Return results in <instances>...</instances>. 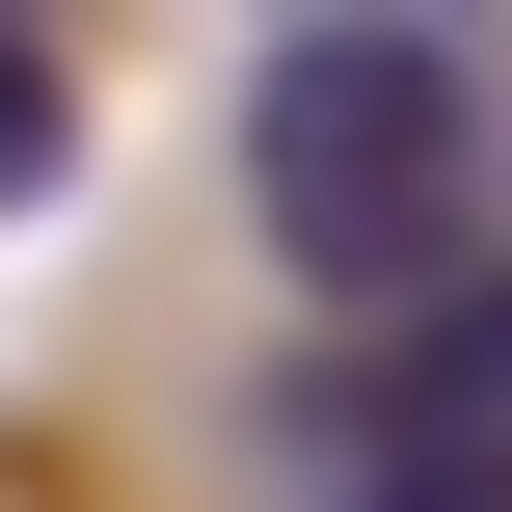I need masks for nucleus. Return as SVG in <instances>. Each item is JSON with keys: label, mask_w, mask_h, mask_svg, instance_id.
Here are the masks:
<instances>
[{"label": "nucleus", "mask_w": 512, "mask_h": 512, "mask_svg": "<svg viewBox=\"0 0 512 512\" xmlns=\"http://www.w3.org/2000/svg\"><path fill=\"white\" fill-rule=\"evenodd\" d=\"M243 216H270V270H297L324 324H378V297H432V270H512V54L432 27V0L270 27V81H243Z\"/></svg>", "instance_id": "1"}, {"label": "nucleus", "mask_w": 512, "mask_h": 512, "mask_svg": "<svg viewBox=\"0 0 512 512\" xmlns=\"http://www.w3.org/2000/svg\"><path fill=\"white\" fill-rule=\"evenodd\" d=\"M297 432H324L351 486H512V270H432V297H378V324L297 378Z\"/></svg>", "instance_id": "2"}, {"label": "nucleus", "mask_w": 512, "mask_h": 512, "mask_svg": "<svg viewBox=\"0 0 512 512\" xmlns=\"http://www.w3.org/2000/svg\"><path fill=\"white\" fill-rule=\"evenodd\" d=\"M54 162H81V81H54V54L0 27V216H54Z\"/></svg>", "instance_id": "3"}, {"label": "nucleus", "mask_w": 512, "mask_h": 512, "mask_svg": "<svg viewBox=\"0 0 512 512\" xmlns=\"http://www.w3.org/2000/svg\"><path fill=\"white\" fill-rule=\"evenodd\" d=\"M351 512H512V486H351Z\"/></svg>", "instance_id": "4"}, {"label": "nucleus", "mask_w": 512, "mask_h": 512, "mask_svg": "<svg viewBox=\"0 0 512 512\" xmlns=\"http://www.w3.org/2000/svg\"><path fill=\"white\" fill-rule=\"evenodd\" d=\"M270 27H324V0H270Z\"/></svg>", "instance_id": "5"}]
</instances>
